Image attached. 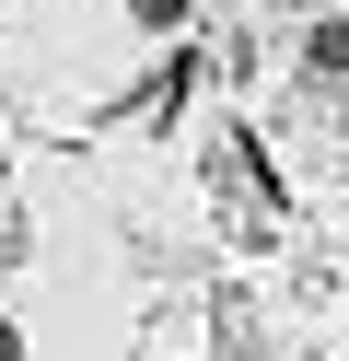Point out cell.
Segmentation results:
<instances>
[{
  "label": "cell",
  "instance_id": "cell-1",
  "mask_svg": "<svg viewBox=\"0 0 349 361\" xmlns=\"http://www.w3.org/2000/svg\"><path fill=\"white\" fill-rule=\"evenodd\" d=\"M302 59H314V71H349V24H314V47H302Z\"/></svg>",
  "mask_w": 349,
  "mask_h": 361
},
{
  "label": "cell",
  "instance_id": "cell-2",
  "mask_svg": "<svg viewBox=\"0 0 349 361\" xmlns=\"http://www.w3.org/2000/svg\"><path fill=\"white\" fill-rule=\"evenodd\" d=\"M128 12H140V24H186V0H128Z\"/></svg>",
  "mask_w": 349,
  "mask_h": 361
}]
</instances>
